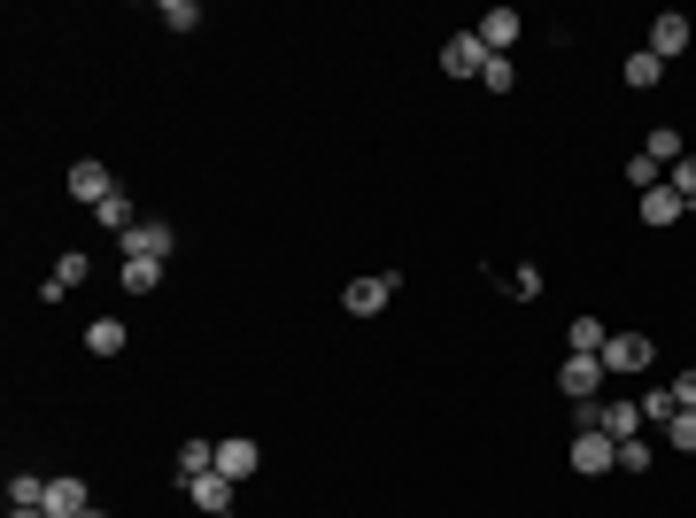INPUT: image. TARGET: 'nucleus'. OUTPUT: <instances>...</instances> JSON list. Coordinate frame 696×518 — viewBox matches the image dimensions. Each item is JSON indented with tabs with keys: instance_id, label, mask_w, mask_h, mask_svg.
I'll list each match as a JSON object with an SVG mask.
<instances>
[{
	"instance_id": "nucleus-1",
	"label": "nucleus",
	"mask_w": 696,
	"mask_h": 518,
	"mask_svg": "<svg viewBox=\"0 0 696 518\" xmlns=\"http://www.w3.org/2000/svg\"><path fill=\"white\" fill-rule=\"evenodd\" d=\"M603 380H612V372H603V357H565V364H557V395H573V410H580V402H603Z\"/></svg>"
},
{
	"instance_id": "nucleus-2",
	"label": "nucleus",
	"mask_w": 696,
	"mask_h": 518,
	"mask_svg": "<svg viewBox=\"0 0 696 518\" xmlns=\"http://www.w3.org/2000/svg\"><path fill=\"white\" fill-rule=\"evenodd\" d=\"M612 465H620V442L596 434V425H573V472L596 480V472H612Z\"/></svg>"
},
{
	"instance_id": "nucleus-3",
	"label": "nucleus",
	"mask_w": 696,
	"mask_h": 518,
	"mask_svg": "<svg viewBox=\"0 0 696 518\" xmlns=\"http://www.w3.org/2000/svg\"><path fill=\"white\" fill-rule=\"evenodd\" d=\"M395 287H403L395 272H364V279H348V294H340V302H348V317H380V310L395 302Z\"/></svg>"
},
{
	"instance_id": "nucleus-4",
	"label": "nucleus",
	"mask_w": 696,
	"mask_h": 518,
	"mask_svg": "<svg viewBox=\"0 0 696 518\" xmlns=\"http://www.w3.org/2000/svg\"><path fill=\"white\" fill-rule=\"evenodd\" d=\"M117 194V179H109V162H94V155H77L70 162V202H85V209H101Z\"/></svg>"
},
{
	"instance_id": "nucleus-5",
	"label": "nucleus",
	"mask_w": 696,
	"mask_h": 518,
	"mask_svg": "<svg viewBox=\"0 0 696 518\" xmlns=\"http://www.w3.org/2000/svg\"><path fill=\"white\" fill-rule=\"evenodd\" d=\"M650 357H658L650 333H612V340H603V372H612V380L620 372H650Z\"/></svg>"
},
{
	"instance_id": "nucleus-6",
	"label": "nucleus",
	"mask_w": 696,
	"mask_h": 518,
	"mask_svg": "<svg viewBox=\"0 0 696 518\" xmlns=\"http://www.w3.org/2000/svg\"><path fill=\"white\" fill-rule=\"evenodd\" d=\"M170 248H179V232H170L163 217H140L124 232V255H147V264H170Z\"/></svg>"
},
{
	"instance_id": "nucleus-7",
	"label": "nucleus",
	"mask_w": 696,
	"mask_h": 518,
	"mask_svg": "<svg viewBox=\"0 0 696 518\" xmlns=\"http://www.w3.org/2000/svg\"><path fill=\"white\" fill-rule=\"evenodd\" d=\"M596 434L635 442V434H643V402H627V395H603V402H596Z\"/></svg>"
},
{
	"instance_id": "nucleus-8",
	"label": "nucleus",
	"mask_w": 696,
	"mask_h": 518,
	"mask_svg": "<svg viewBox=\"0 0 696 518\" xmlns=\"http://www.w3.org/2000/svg\"><path fill=\"white\" fill-rule=\"evenodd\" d=\"M442 70H449V77H480V70H488L480 32H449V39H442Z\"/></svg>"
},
{
	"instance_id": "nucleus-9",
	"label": "nucleus",
	"mask_w": 696,
	"mask_h": 518,
	"mask_svg": "<svg viewBox=\"0 0 696 518\" xmlns=\"http://www.w3.org/2000/svg\"><path fill=\"white\" fill-rule=\"evenodd\" d=\"M217 472H225V480H240V487H248V480H255V472H264V449H255V442H217Z\"/></svg>"
},
{
	"instance_id": "nucleus-10",
	"label": "nucleus",
	"mask_w": 696,
	"mask_h": 518,
	"mask_svg": "<svg viewBox=\"0 0 696 518\" xmlns=\"http://www.w3.org/2000/svg\"><path fill=\"white\" fill-rule=\"evenodd\" d=\"M472 32H480V47H488V55H511V47H518V9H488Z\"/></svg>"
},
{
	"instance_id": "nucleus-11",
	"label": "nucleus",
	"mask_w": 696,
	"mask_h": 518,
	"mask_svg": "<svg viewBox=\"0 0 696 518\" xmlns=\"http://www.w3.org/2000/svg\"><path fill=\"white\" fill-rule=\"evenodd\" d=\"M650 55H658V62L688 55V16H673V9H665V16H650Z\"/></svg>"
},
{
	"instance_id": "nucleus-12",
	"label": "nucleus",
	"mask_w": 696,
	"mask_h": 518,
	"mask_svg": "<svg viewBox=\"0 0 696 518\" xmlns=\"http://www.w3.org/2000/svg\"><path fill=\"white\" fill-rule=\"evenodd\" d=\"M635 209H643V225H658V232H665V225H681V209H688V202H681V194L658 179L650 194H635Z\"/></svg>"
},
{
	"instance_id": "nucleus-13",
	"label": "nucleus",
	"mask_w": 696,
	"mask_h": 518,
	"mask_svg": "<svg viewBox=\"0 0 696 518\" xmlns=\"http://www.w3.org/2000/svg\"><path fill=\"white\" fill-rule=\"evenodd\" d=\"M187 495H194V510H209V518H217V510H232V495H240V480H225V472L209 465V472H202V480H194Z\"/></svg>"
},
{
	"instance_id": "nucleus-14",
	"label": "nucleus",
	"mask_w": 696,
	"mask_h": 518,
	"mask_svg": "<svg viewBox=\"0 0 696 518\" xmlns=\"http://www.w3.org/2000/svg\"><path fill=\"white\" fill-rule=\"evenodd\" d=\"M47 518H85L94 503H85V480H47V503H39Z\"/></svg>"
},
{
	"instance_id": "nucleus-15",
	"label": "nucleus",
	"mask_w": 696,
	"mask_h": 518,
	"mask_svg": "<svg viewBox=\"0 0 696 518\" xmlns=\"http://www.w3.org/2000/svg\"><path fill=\"white\" fill-rule=\"evenodd\" d=\"M85 272H94V264H85L77 248H70V255H55V272H47V287H39V294H47V302H62L70 287H85Z\"/></svg>"
},
{
	"instance_id": "nucleus-16",
	"label": "nucleus",
	"mask_w": 696,
	"mask_h": 518,
	"mask_svg": "<svg viewBox=\"0 0 696 518\" xmlns=\"http://www.w3.org/2000/svg\"><path fill=\"white\" fill-rule=\"evenodd\" d=\"M124 340H132L124 317H94V325H85V349H94V357H124Z\"/></svg>"
},
{
	"instance_id": "nucleus-17",
	"label": "nucleus",
	"mask_w": 696,
	"mask_h": 518,
	"mask_svg": "<svg viewBox=\"0 0 696 518\" xmlns=\"http://www.w3.org/2000/svg\"><path fill=\"white\" fill-rule=\"evenodd\" d=\"M565 340H573L565 357H603V340H612V325H603V317H573V325H565Z\"/></svg>"
},
{
	"instance_id": "nucleus-18",
	"label": "nucleus",
	"mask_w": 696,
	"mask_h": 518,
	"mask_svg": "<svg viewBox=\"0 0 696 518\" xmlns=\"http://www.w3.org/2000/svg\"><path fill=\"white\" fill-rule=\"evenodd\" d=\"M209 465H217V442H187L179 457H170V472H179V487H194V480H202Z\"/></svg>"
},
{
	"instance_id": "nucleus-19",
	"label": "nucleus",
	"mask_w": 696,
	"mask_h": 518,
	"mask_svg": "<svg viewBox=\"0 0 696 518\" xmlns=\"http://www.w3.org/2000/svg\"><path fill=\"white\" fill-rule=\"evenodd\" d=\"M643 155H650V162H658V170H673V162H681V155H688V140H681V132H673V124H658V132H650V140H643Z\"/></svg>"
},
{
	"instance_id": "nucleus-20",
	"label": "nucleus",
	"mask_w": 696,
	"mask_h": 518,
	"mask_svg": "<svg viewBox=\"0 0 696 518\" xmlns=\"http://www.w3.org/2000/svg\"><path fill=\"white\" fill-rule=\"evenodd\" d=\"M658 77H665V62H658L650 47H635V55H627V85H635V94H658Z\"/></svg>"
},
{
	"instance_id": "nucleus-21",
	"label": "nucleus",
	"mask_w": 696,
	"mask_h": 518,
	"mask_svg": "<svg viewBox=\"0 0 696 518\" xmlns=\"http://www.w3.org/2000/svg\"><path fill=\"white\" fill-rule=\"evenodd\" d=\"M117 279H124V294H155V287H163V264H147V255H124Z\"/></svg>"
},
{
	"instance_id": "nucleus-22",
	"label": "nucleus",
	"mask_w": 696,
	"mask_h": 518,
	"mask_svg": "<svg viewBox=\"0 0 696 518\" xmlns=\"http://www.w3.org/2000/svg\"><path fill=\"white\" fill-rule=\"evenodd\" d=\"M94 217H101V225H109V232H117V240H124V232H132V225H140V209H132V194H109V202H101V209H94Z\"/></svg>"
},
{
	"instance_id": "nucleus-23",
	"label": "nucleus",
	"mask_w": 696,
	"mask_h": 518,
	"mask_svg": "<svg viewBox=\"0 0 696 518\" xmlns=\"http://www.w3.org/2000/svg\"><path fill=\"white\" fill-rule=\"evenodd\" d=\"M39 503H47V480L39 472H16L9 480V510H39Z\"/></svg>"
},
{
	"instance_id": "nucleus-24",
	"label": "nucleus",
	"mask_w": 696,
	"mask_h": 518,
	"mask_svg": "<svg viewBox=\"0 0 696 518\" xmlns=\"http://www.w3.org/2000/svg\"><path fill=\"white\" fill-rule=\"evenodd\" d=\"M155 16H163V32H194V24H202V9H194V0H163Z\"/></svg>"
},
{
	"instance_id": "nucleus-25",
	"label": "nucleus",
	"mask_w": 696,
	"mask_h": 518,
	"mask_svg": "<svg viewBox=\"0 0 696 518\" xmlns=\"http://www.w3.org/2000/svg\"><path fill=\"white\" fill-rule=\"evenodd\" d=\"M658 179H665V170H658V162H650V155L635 147V155H627V186H635V194H650Z\"/></svg>"
},
{
	"instance_id": "nucleus-26",
	"label": "nucleus",
	"mask_w": 696,
	"mask_h": 518,
	"mask_svg": "<svg viewBox=\"0 0 696 518\" xmlns=\"http://www.w3.org/2000/svg\"><path fill=\"white\" fill-rule=\"evenodd\" d=\"M480 85H488V94H511V85H518V70H511V55H488V70H480Z\"/></svg>"
},
{
	"instance_id": "nucleus-27",
	"label": "nucleus",
	"mask_w": 696,
	"mask_h": 518,
	"mask_svg": "<svg viewBox=\"0 0 696 518\" xmlns=\"http://www.w3.org/2000/svg\"><path fill=\"white\" fill-rule=\"evenodd\" d=\"M650 465H658V449H650L643 434H635V442H620V472H650Z\"/></svg>"
},
{
	"instance_id": "nucleus-28",
	"label": "nucleus",
	"mask_w": 696,
	"mask_h": 518,
	"mask_svg": "<svg viewBox=\"0 0 696 518\" xmlns=\"http://www.w3.org/2000/svg\"><path fill=\"white\" fill-rule=\"evenodd\" d=\"M665 186H673V194H681V202H696V155H681V162H673V170H665Z\"/></svg>"
},
{
	"instance_id": "nucleus-29",
	"label": "nucleus",
	"mask_w": 696,
	"mask_h": 518,
	"mask_svg": "<svg viewBox=\"0 0 696 518\" xmlns=\"http://www.w3.org/2000/svg\"><path fill=\"white\" fill-rule=\"evenodd\" d=\"M665 442H673V449H696V410H673V418H665Z\"/></svg>"
},
{
	"instance_id": "nucleus-30",
	"label": "nucleus",
	"mask_w": 696,
	"mask_h": 518,
	"mask_svg": "<svg viewBox=\"0 0 696 518\" xmlns=\"http://www.w3.org/2000/svg\"><path fill=\"white\" fill-rule=\"evenodd\" d=\"M635 402H643V418H658V425L681 410V402H673V387H650V395H635Z\"/></svg>"
},
{
	"instance_id": "nucleus-31",
	"label": "nucleus",
	"mask_w": 696,
	"mask_h": 518,
	"mask_svg": "<svg viewBox=\"0 0 696 518\" xmlns=\"http://www.w3.org/2000/svg\"><path fill=\"white\" fill-rule=\"evenodd\" d=\"M511 294H518V302H535V294H542V272H535V264H518V272H511Z\"/></svg>"
},
{
	"instance_id": "nucleus-32",
	"label": "nucleus",
	"mask_w": 696,
	"mask_h": 518,
	"mask_svg": "<svg viewBox=\"0 0 696 518\" xmlns=\"http://www.w3.org/2000/svg\"><path fill=\"white\" fill-rule=\"evenodd\" d=\"M665 387H673V402H681V410H696V372H681V380H665Z\"/></svg>"
},
{
	"instance_id": "nucleus-33",
	"label": "nucleus",
	"mask_w": 696,
	"mask_h": 518,
	"mask_svg": "<svg viewBox=\"0 0 696 518\" xmlns=\"http://www.w3.org/2000/svg\"><path fill=\"white\" fill-rule=\"evenodd\" d=\"M9 518H47V510H9Z\"/></svg>"
},
{
	"instance_id": "nucleus-34",
	"label": "nucleus",
	"mask_w": 696,
	"mask_h": 518,
	"mask_svg": "<svg viewBox=\"0 0 696 518\" xmlns=\"http://www.w3.org/2000/svg\"><path fill=\"white\" fill-rule=\"evenodd\" d=\"M85 518H109V510H85Z\"/></svg>"
},
{
	"instance_id": "nucleus-35",
	"label": "nucleus",
	"mask_w": 696,
	"mask_h": 518,
	"mask_svg": "<svg viewBox=\"0 0 696 518\" xmlns=\"http://www.w3.org/2000/svg\"><path fill=\"white\" fill-rule=\"evenodd\" d=\"M217 518H232V510H217Z\"/></svg>"
}]
</instances>
